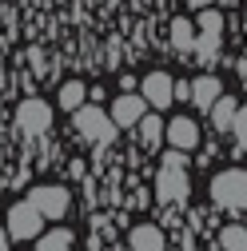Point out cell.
<instances>
[{"mask_svg": "<svg viewBox=\"0 0 247 251\" xmlns=\"http://www.w3.org/2000/svg\"><path fill=\"white\" fill-rule=\"evenodd\" d=\"M136 128H140V144H144V148H156V144H160V136H164V120L144 112V120L136 124Z\"/></svg>", "mask_w": 247, "mask_h": 251, "instance_id": "17", "label": "cell"}, {"mask_svg": "<svg viewBox=\"0 0 247 251\" xmlns=\"http://www.w3.org/2000/svg\"><path fill=\"white\" fill-rule=\"evenodd\" d=\"M16 128H20L24 136H44V132L52 128V104H44V100H24V104L16 108Z\"/></svg>", "mask_w": 247, "mask_h": 251, "instance_id": "7", "label": "cell"}, {"mask_svg": "<svg viewBox=\"0 0 247 251\" xmlns=\"http://www.w3.org/2000/svg\"><path fill=\"white\" fill-rule=\"evenodd\" d=\"M0 251H8V231L0 227Z\"/></svg>", "mask_w": 247, "mask_h": 251, "instance_id": "21", "label": "cell"}, {"mask_svg": "<svg viewBox=\"0 0 247 251\" xmlns=\"http://www.w3.org/2000/svg\"><path fill=\"white\" fill-rule=\"evenodd\" d=\"M220 96H223L220 76H211V72H207V76H196V80H192V104H196V108H203V112H207Z\"/></svg>", "mask_w": 247, "mask_h": 251, "instance_id": "11", "label": "cell"}, {"mask_svg": "<svg viewBox=\"0 0 247 251\" xmlns=\"http://www.w3.org/2000/svg\"><path fill=\"white\" fill-rule=\"evenodd\" d=\"M36 251H72V231H48L36 243Z\"/></svg>", "mask_w": 247, "mask_h": 251, "instance_id": "18", "label": "cell"}, {"mask_svg": "<svg viewBox=\"0 0 247 251\" xmlns=\"http://www.w3.org/2000/svg\"><path fill=\"white\" fill-rule=\"evenodd\" d=\"M188 8H196V12L199 8H211V0H188Z\"/></svg>", "mask_w": 247, "mask_h": 251, "instance_id": "20", "label": "cell"}, {"mask_svg": "<svg viewBox=\"0 0 247 251\" xmlns=\"http://www.w3.org/2000/svg\"><path fill=\"white\" fill-rule=\"evenodd\" d=\"M172 48H179V52H192L196 48V24L192 20H183V16L172 20Z\"/></svg>", "mask_w": 247, "mask_h": 251, "instance_id": "14", "label": "cell"}, {"mask_svg": "<svg viewBox=\"0 0 247 251\" xmlns=\"http://www.w3.org/2000/svg\"><path fill=\"white\" fill-rule=\"evenodd\" d=\"M211 203L220 207V211H247V172L243 168H223V172H215L211 179Z\"/></svg>", "mask_w": 247, "mask_h": 251, "instance_id": "1", "label": "cell"}, {"mask_svg": "<svg viewBox=\"0 0 247 251\" xmlns=\"http://www.w3.org/2000/svg\"><path fill=\"white\" fill-rule=\"evenodd\" d=\"M84 100H88V88H84L80 80H68V84H60V92H56V104H60V108H68V112H76Z\"/></svg>", "mask_w": 247, "mask_h": 251, "instance_id": "15", "label": "cell"}, {"mask_svg": "<svg viewBox=\"0 0 247 251\" xmlns=\"http://www.w3.org/2000/svg\"><path fill=\"white\" fill-rule=\"evenodd\" d=\"M220 44H223V12L220 8H199V20H196V56L203 64H211L220 56Z\"/></svg>", "mask_w": 247, "mask_h": 251, "instance_id": "2", "label": "cell"}, {"mask_svg": "<svg viewBox=\"0 0 247 251\" xmlns=\"http://www.w3.org/2000/svg\"><path fill=\"white\" fill-rule=\"evenodd\" d=\"M8 239H36L40 231H44V215L28 203V200H20V203H12L8 207Z\"/></svg>", "mask_w": 247, "mask_h": 251, "instance_id": "6", "label": "cell"}, {"mask_svg": "<svg viewBox=\"0 0 247 251\" xmlns=\"http://www.w3.org/2000/svg\"><path fill=\"white\" fill-rule=\"evenodd\" d=\"M144 112H148V100L136 96V92H124V96L112 104V124L116 128H136V124L144 120Z\"/></svg>", "mask_w": 247, "mask_h": 251, "instance_id": "10", "label": "cell"}, {"mask_svg": "<svg viewBox=\"0 0 247 251\" xmlns=\"http://www.w3.org/2000/svg\"><path fill=\"white\" fill-rule=\"evenodd\" d=\"M192 196V183H188V168H175V164H160L156 172V200L160 203H183Z\"/></svg>", "mask_w": 247, "mask_h": 251, "instance_id": "4", "label": "cell"}, {"mask_svg": "<svg viewBox=\"0 0 247 251\" xmlns=\"http://www.w3.org/2000/svg\"><path fill=\"white\" fill-rule=\"evenodd\" d=\"M220 247L223 251H247V224H227L220 231Z\"/></svg>", "mask_w": 247, "mask_h": 251, "instance_id": "16", "label": "cell"}, {"mask_svg": "<svg viewBox=\"0 0 247 251\" xmlns=\"http://www.w3.org/2000/svg\"><path fill=\"white\" fill-rule=\"evenodd\" d=\"M0 80H4V56H0Z\"/></svg>", "mask_w": 247, "mask_h": 251, "instance_id": "22", "label": "cell"}, {"mask_svg": "<svg viewBox=\"0 0 247 251\" xmlns=\"http://www.w3.org/2000/svg\"><path fill=\"white\" fill-rule=\"evenodd\" d=\"M164 136H168V144L175 151H196L199 148V124L192 116H172L164 124Z\"/></svg>", "mask_w": 247, "mask_h": 251, "instance_id": "9", "label": "cell"}, {"mask_svg": "<svg viewBox=\"0 0 247 251\" xmlns=\"http://www.w3.org/2000/svg\"><path fill=\"white\" fill-rule=\"evenodd\" d=\"M132 251H164V231L156 224H140L132 231Z\"/></svg>", "mask_w": 247, "mask_h": 251, "instance_id": "13", "label": "cell"}, {"mask_svg": "<svg viewBox=\"0 0 247 251\" xmlns=\"http://www.w3.org/2000/svg\"><path fill=\"white\" fill-rule=\"evenodd\" d=\"M243 28H247V12H243Z\"/></svg>", "mask_w": 247, "mask_h": 251, "instance_id": "23", "label": "cell"}, {"mask_svg": "<svg viewBox=\"0 0 247 251\" xmlns=\"http://www.w3.org/2000/svg\"><path fill=\"white\" fill-rule=\"evenodd\" d=\"M231 136H235V144L247 151V104L235 112V120H231Z\"/></svg>", "mask_w": 247, "mask_h": 251, "instance_id": "19", "label": "cell"}, {"mask_svg": "<svg viewBox=\"0 0 247 251\" xmlns=\"http://www.w3.org/2000/svg\"><path fill=\"white\" fill-rule=\"evenodd\" d=\"M28 203H32L44 219H64L72 196H68V187H60V183H40V187L28 192Z\"/></svg>", "mask_w": 247, "mask_h": 251, "instance_id": "5", "label": "cell"}, {"mask_svg": "<svg viewBox=\"0 0 247 251\" xmlns=\"http://www.w3.org/2000/svg\"><path fill=\"white\" fill-rule=\"evenodd\" d=\"M72 116H76V132H80L88 144H112V140H116V124L108 120L104 108H96V104H80Z\"/></svg>", "mask_w": 247, "mask_h": 251, "instance_id": "3", "label": "cell"}, {"mask_svg": "<svg viewBox=\"0 0 247 251\" xmlns=\"http://www.w3.org/2000/svg\"><path fill=\"white\" fill-rule=\"evenodd\" d=\"M207 112H211V128H215V132H231V120H235V112H239V100H235V96H220Z\"/></svg>", "mask_w": 247, "mask_h": 251, "instance_id": "12", "label": "cell"}, {"mask_svg": "<svg viewBox=\"0 0 247 251\" xmlns=\"http://www.w3.org/2000/svg\"><path fill=\"white\" fill-rule=\"evenodd\" d=\"M172 72H148L144 80H140V96L148 100V108H156V112H164V108H172Z\"/></svg>", "mask_w": 247, "mask_h": 251, "instance_id": "8", "label": "cell"}]
</instances>
